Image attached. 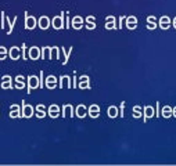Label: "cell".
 I'll use <instances>...</instances> for the list:
<instances>
[{"label": "cell", "mask_w": 176, "mask_h": 166, "mask_svg": "<svg viewBox=\"0 0 176 166\" xmlns=\"http://www.w3.org/2000/svg\"><path fill=\"white\" fill-rule=\"evenodd\" d=\"M15 22H17V17H15V18L13 19V22H11V24H10V30H9V32H7V35H10V33L13 32V28H14V24H15Z\"/></svg>", "instance_id": "cell-18"}, {"label": "cell", "mask_w": 176, "mask_h": 166, "mask_svg": "<svg viewBox=\"0 0 176 166\" xmlns=\"http://www.w3.org/2000/svg\"><path fill=\"white\" fill-rule=\"evenodd\" d=\"M7 49L6 47H3V46H0V61H3V60H6L7 58Z\"/></svg>", "instance_id": "cell-13"}, {"label": "cell", "mask_w": 176, "mask_h": 166, "mask_svg": "<svg viewBox=\"0 0 176 166\" xmlns=\"http://www.w3.org/2000/svg\"><path fill=\"white\" fill-rule=\"evenodd\" d=\"M74 28H76V29H79V28L82 26V18H79V17H76V18H74Z\"/></svg>", "instance_id": "cell-15"}, {"label": "cell", "mask_w": 176, "mask_h": 166, "mask_svg": "<svg viewBox=\"0 0 176 166\" xmlns=\"http://www.w3.org/2000/svg\"><path fill=\"white\" fill-rule=\"evenodd\" d=\"M76 115H78L79 118H83V116L86 115V108H85L83 105H79V107L76 108Z\"/></svg>", "instance_id": "cell-12"}, {"label": "cell", "mask_w": 176, "mask_h": 166, "mask_svg": "<svg viewBox=\"0 0 176 166\" xmlns=\"http://www.w3.org/2000/svg\"><path fill=\"white\" fill-rule=\"evenodd\" d=\"M56 82H57V79L54 76H49L47 80H46V86H47L49 89H54L56 87Z\"/></svg>", "instance_id": "cell-9"}, {"label": "cell", "mask_w": 176, "mask_h": 166, "mask_svg": "<svg viewBox=\"0 0 176 166\" xmlns=\"http://www.w3.org/2000/svg\"><path fill=\"white\" fill-rule=\"evenodd\" d=\"M39 53L40 51L38 47H31V49H29V58H31V60H38V58L40 57Z\"/></svg>", "instance_id": "cell-6"}, {"label": "cell", "mask_w": 176, "mask_h": 166, "mask_svg": "<svg viewBox=\"0 0 176 166\" xmlns=\"http://www.w3.org/2000/svg\"><path fill=\"white\" fill-rule=\"evenodd\" d=\"M39 26L42 28V29H47L49 28V18L47 17H42V18L39 19Z\"/></svg>", "instance_id": "cell-10"}, {"label": "cell", "mask_w": 176, "mask_h": 166, "mask_svg": "<svg viewBox=\"0 0 176 166\" xmlns=\"http://www.w3.org/2000/svg\"><path fill=\"white\" fill-rule=\"evenodd\" d=\"M108 115L111 116V118H115L117 116V108H114V107H111L108 109Z\"/></svg>", "instance_id": "cell-17"}, {"label": "cell", "mask_w": 176, "mask_h": 166, "mask_svg": "<svg viewBox=\"0 0 176 166\" xmlns=\"http://www.w3.org/2000/svg\"><path fill=\"white\" fill-rule=\"evenodd\" d=\"M4 21H6V14L3 13V11H0V24H2V26H0V29H4Z\"/></svg>", "instance_id": "cell-16"}, {"label": "cell", "mask_w": 176, "mask_h": 166, "mask_svg": "<svg viewBox=\"0 0 176 166\" xmlns=\"http://www.w3.org/2000/svg\"><path fill=\"white\" fill-rule=\"evenodd\" d=\"M62 15L64 14H61V17H56V18L53 19V26L56 28V29H61L64 25H62Z\"/></svg>", "instance_id": "cell-7"}, {"label": "cell", "mask_w": 176, "mask_h": 166, "mask_svg": "<svg viewBox=\"0 0 176 166\" xmlns=\"http://www.w3.org/2000/svg\"><path fill=\"white\" fill-rule=\"evenodd\" d=\"M38 87V77L36 76H28V93H31L32 89Z\"/></svg>", "instance_id": "cell-4"}, {"label": "cell", "mask_w": 176, "mask_h": 166, "mask_svg": "<svg viewBox=\"0 0 176 166\" xmlns=\"http://www.w3.org/2000/svg\"><path fill=\"white\" fill-rule=\"evenodd\" d=\"M21 54H22V58L24 60H26V53H25V44H22V46H21Z\"/></svg>", "instance_id": "cell-19"}, {"label": "cell", "mask_w": 176, "mask_h": 166, "mask_svg": "<svg viewBox=\"0 0 176 166\" xmlns=\"http://www.w3.org/2000/svg\"><path fill=\"white\" fill-rule=\"evenodd\" d=\"M49 115H50L51 118H57V116H58V107H57V105H51L50 109H49Z\"/></svg>", "instance_id": "cell-11"}, {"label": "cell", "mask_w": 176, "mask_h": 166, "mask_svg": "<svg viewBox=\"0 0 176 166\" xmlns=\"http://www.w3.org/2000/svg\"><path fill=\"white\" fill-rule=\"evenodd\" d=\"M98 113H100V108H98L97 105H92V107L89 108V115L92 116V118H97Z\"/></svg>", "instance_id": "cell-8"}, {"label": "cell", "mask_w": 176, "mask_h": 166, "mask_svg": "<svg viewBox=\"0 0 176 166\" xmlns=\"http://www.w3.org/2000/svg\"><path fill=\"white\" fill-rule=\"evenodd\" d=\"M36 26V19L34 17H29L28 13H25V28L26 29H34Z\"/></svg>", "instance_id": "cell-2"}, {"label": "cell", "mask_w": 176, "mask_h": 166, "mask_svg": "<svg viewBox=\"0 0 176 166\" xmlns=\"http://www.w3.org/2000/svg\"><path fill=\"white\" fill-rule=\"evenodd\" d=\"M10 58H11L13 61H17L18 58H20V49L18 47H11L10 49Z\"/></svg>", "instance_id": "cell-5"}, {"label": "cell", "mask_w": 176, "mask_h": 166, "mask_svg": "<svg viewBox=\"0 0 176 166\" xmlns=\"http://www.w3.org/2000/svg\"><path fill=\"white\" fill-rule=\"evenodd\" d=\"M9 115H10V118H21V116H22V112H21L20 107L14 104V105H11V107H10Z\"/></svg>", "instance_id": "cell-1"}, {"label": "cell", "mask_w": 176, "mask_h": 166, "mask_svg": "<svg viewBox=\"0 0 176 166\" xmlns=\"http://www.w3.org/2000/svg\"><path fill=\"white\" fill-rule=\"evenodd\" d=\"M34 115V108L31 105H26L25 102H22V116L24 118H31Z\"/></svg>", "instance_id": "cell-3"}, {"label": "cell", "mask_w": 176, "mask_h": 166, "mask_svg": "<svg viewBox=\"0 0 176 166\" xmlns=\"http://www.w3.org/2000/svg\"><path fill=\"white\" fill-rule=\"evenodd\" d=\"M0 115H2V113H0Z\"/></svg>", "instance_id": "cell-21"}, {"label": "cell", "mask_w": 176, "mask_h": 166, "mask_svg": "<svg viewBox=\"0 0 176 166\" xmlns=\"http://www.w3.org/2000/svg\"><path fill=\"white\" fill-rule=\"evenodd\" d=\"M11 80H13V79H10V80H3V82H2V89H10V90H11V89H13Z\"/></svg>", "instance_id": "cell-14"}, {"label": "cell", "mask_w": 176, "mask_h": 166, "mask_svg": "<svg viewBox=\"0 0 176 166\" xmlns=\"http://www.w3.org/2000/svg\"><path fill=\"white\" fill-rule=\"evenodd\" d=\"M10 79H13V77L10 76V75H4V76L2 77V80H10Z\"/></svg>", "instance_id": "cell-20"}]
</instances>
